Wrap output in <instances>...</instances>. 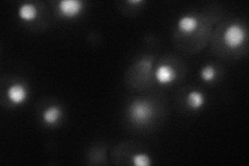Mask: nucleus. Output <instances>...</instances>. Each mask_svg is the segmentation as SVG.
I'll return each mask as SVG.
<instances>
[{"instance_id": "f257e3e1", "label": "nucleus", "mask_w": 249, "mask_h": 166, "mask_svg": "<svg viewBox=\"0 0 249 166\" xmlns=\"http://www.w3.org/2000/svg\"><path fill=\"white\" fill-rule=\"evenodd\" d=\"M129 115L132 122L136 124H145L154 116V106L147 101L136 100L129 108Z\"/></svg>"}, {"instance_id": "f03ea898", "label": "nucleus", "mask_w": 249, "mask_h": 166, "mask_svg": "<svg viewBox=\"0 0 249 166\" xmlns=\"http://www.w3.org/2000/svg\"><path fill=\"white\" fill-rule=\"evenodd\" d=\"M246 39V30L238 24L230 25L224 31L223 41L231 49H237L242 46Z\"/></svg>"}, {"instance_id": "7ed1b4c3", "label": "nucleus", "mask_w": 249, "mask_h": 166, "mask_svg": "<svg viewBox=\"0 0 249 166\" xmlns=\"http://www.w3.org/2000/svg\"><path fill=\"white\" fill-rule=\"evenodd\" d=\"M83 10V3L79 0H62L58 3V11L61 16L71 19L75 18Z\"/></svg>"}, {"instance_id": "20e7f679", "label": "nucleus", "mask_w": 249, "mask_h": 166, "mask_svg": "<svg viewBox=\"0 0 249 166\" xmlns=\"http://www.w3.org/2000/svg\"><path fill=\"white\" fill-rule=\"evenodd\" d=\"M28 92L26 88L23 84L16 83L10 86V89L7 90V98L15 105H20L22 103H24L27 99Z\"/></svg>"}, {"instance_id": "39448f33", "label": "nucleus", "mask_w": 249, "mask_h": 166, "mask_svg": "<svg viewBox=\"0 0 249 166\" xmlns=\"http://www.w3.org/2000/svg\"><path fill=\"white\" fill-rule=\"evenodd\" d=\"M155 77L156 80L160 84H169L176 79L177 73L174 68L170 67L169 65H162L156 70Z\"/></svg>"}, {"instance_id": "423d86ee", "label": "nucleus", "mask_w": 249, "mask_h": 166, "mask_svg": "<svg viewBox=\"0 0 249 166\" xmlns=\"http://www.w3.org/2000/svg\"><path fill=\"white\" fill-rule=\"evenodd\" d=\"M178 27L181 30V33L185 35L192 34L193 31H196L198 27V21L193 16H183V17L178 20Z\"/></svg>"}, {"instance_id": "0eeeda50", "label": "nucleus", "mask_w": 249, "mask_h": 166, "mask_svg": "<svg viewBox=\"0 0 249 166\" xmlns=\"http://www.w3.org/2000/svg\"><path fill=\"white\" fill-rule=\"evenodd\" d=\"M61 115H62V112H61L60 107H58L56 105H52V106H49L44 111L43 120L46 124L54 125L57 122H59V120L61 118Z\"/></svg>"}, {"instance_id": "6e6552de", "label": "nucleus", "mask_w": 249, "mask_h": 166, "mask_svg": "<svg viewBox=\"0 0 249 166\" xmlns=\"http://www.w3.org/2000/svg\"><path fill=\"white\" fill-rule=\"evenodd\" d=\"M19 16H20V18H21L23 21H25V22H31V21H34V20L36 18V16H37V10H36V7L34 4H31V3H25V4H23V5L20 7V10H19Z\"/></svg>"}, {"instance_id": "1a4fd4ad", "label": "nucleus", "mask_w": 249, "mask_h": 166, "mask_svg": "<svg viewBox=\"0 0 249 166\" xmlns=\"http://www.w3.org/2000/svg\"><path fill=\"white\" fill-rule=\"evenodd\" d=\"M187 104L192 109H199L205 104V98L198 91H192L187 97Z\"/></svg>"}, {"instance_id": "9d476101", "label": "nucleus", "mask_w": 249, "mask_h": 166, "mask_svg": "<svg viewBox=\"0 0 249 166\" xmlns=\"http://www.w3.org/2000/svg\"><path fill=\"white\" fill-rule=\"evenodd\" d=\"M132 163L136 166H149L152 164L150 156L146 154H137L132 157Z\"/></svg>"}, {"instance_id": "9b49d317", "label": "nucleus", "mask_w": 249, "mask_h": 166, "mask_svg": "<svg viewBox=\"0 0 249 166\" xmlns=\"http://www.w3.org/2000/svg\"><path fill=\"white\" fill-rule=\"evenodd\" d=\"M201 78L204 79L205 81L210 82L215 79L216 77V70L212 66H206L204 69L201 70Z\"/></svg>"}, {"instance_id": "f8f14e48", "label": "nucleus", "mask_w": 249, "mask_h": 166, "mask_svg": "<svg viewBox=\"0 0 249 166\" xmlns=\"http://www.w3.org/2000/svg\"><path fill=\"white\" fill-rule=\"evenodd\" d=\"M143 1H142V0H134V1H129V3H132V4H138V3H142Z\"/></svg>"}]
</instances>
